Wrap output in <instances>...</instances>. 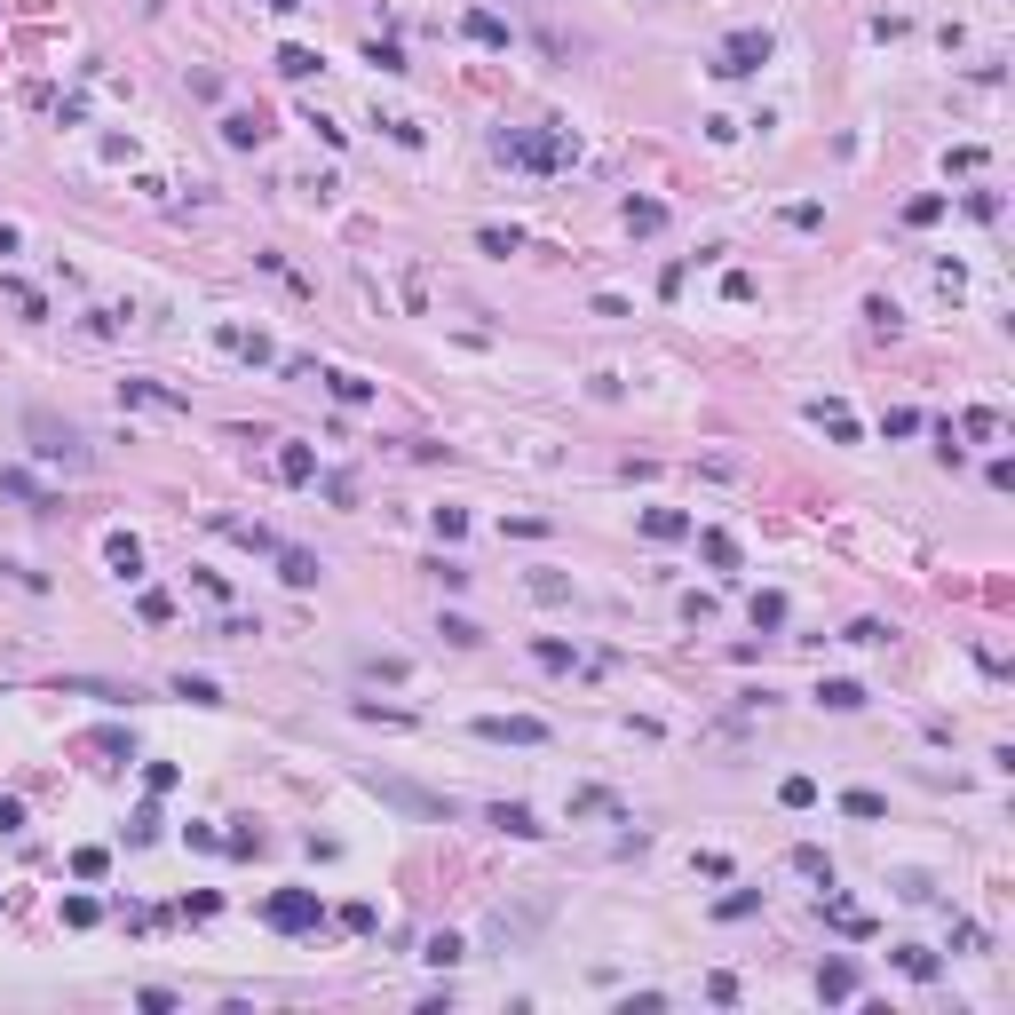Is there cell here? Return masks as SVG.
<instances>
[{
	"instance_id": "cell-37",
	"label": "cell",
	"mask_w": 1015,
	"mask_h": 1015,
	"mask_svg": "<svg viewBox=\"0 0 1015 1015\" xmlns=\"http://www.w3.org/2000/svg\"><path fill=\"white\" fill-rule=\"evenodd\" d=\"M127 841L143 849V841H159V809H135V825H127Z\"/></svg>"
},
{
	"instance_id": "cell-26",
	"label": "cell",
	"mask_w": 1015,
	"mask_h": 1015,
	"mask_svg": "<svg viewBox=\"0 0 1015 1015\" xmlns=\"http://www.w3.org/2000/svg\"><path fill=\"white\" fill-rule=\"evenodd\" d=\"M96 920H104L96 897H64V928H96Z\"/></svg>"
},
{
	"instance_id": "cell-17",
	"label": "cell",
	"mask_w": 1015,
	"mask_h": 1015,
	"mask_svg": "<svg viewBox=\"0 0 1015 1015\" xmlns=\"http://www.w3.org/2000/svg\"><path fill=\"white\" fill-rule=\"evenodd\" d=\"M643 532H651V540H682L690 516H682V508H643Z\"/></svg>"
},
{
	"instance_id": "cell-27",
	"label": "cell",
	"mask_w": 1015,
	"mask_h": 1015,
	"mask_svg": "<svg viewBox=\"0 0 1015 1015\" xmlns=\"http://www.w3.org/2000/svg\"><path fill=\"white\" fill-rule=\"evenodd\" d=\"M278 72H286V80H310L318 56H310V48H278Z\"/></svg>"
},
{
	"instance_id": "cell-28",
	"label": "cell",
	"mask_w": 1015,
	"mask_h": 1015,
	"mask_svg": "<svg viewBox=\"0 0 1015 1015\" xmlns=\"http://www.w3.org/2000/svg\"><path fill=\"white\" fill-rule=\"evenodd\" d=\"M754 627H786V595L762 587V595H754Z\"/></svg>"
},
{
	"instance_id": "cell-7",
	"label": "cell",
	"mask_w": 1015,
	"mask_h": 1015,
	"mask_svg": "<svg viewBox=\"0 0 1015 1015\" xmlns=\"http://www.w3.org/2000/svg\"><path fill=\"white\" fill-rule=\"evenodd\" d=\"M809 421H817L833 445H857V413H849V405H825V397H817V405H809Z\"/></svg>"
},
{
	"instance_id": "cell-16",
	"label": "cell",
	"mask_w": 1015,
	"mask_h": 1015,
	"mask_svg": "<svg viewBox=\"0 0 1015 1015\" xmlns=\"http://www.w3.org/2000/svg\"><path fill=\"white\" fill-rule=\"evenodd\" d=\"M278 476H286V484H310V476H318V452H310V445H286V452H278Z\"/></svg>"
},
{
	"instance_id": "cell-13",
	"label": "cell",
	"mask_w": 1015,
	"mask_h": 1015,
	"mask_svg": "<svg viewBox=\"0 0 1015 1015\" xmlns=\"http://www.w3.org/2000/svg\"><path fill=\"white\" fill-rule=\"evenodd\" d=\"M817 992H825V1000H857V968H849V960H825V968H817Z\"/></svg>"
},
{
	"instance_id": "cell-34",
	"label": "cell",
	"mask_w": 1015,
	"mask_h": 1015,
	"mask_svg": "<svg viewBox=\"0 0 1015 1015\" xmlns=\"http://www.w3.org/2000/svg\"><path fill=\"white\" fill-rule=\"evenodd\" d=\"M714 912H722V920H746V912H762V897H754V889H730Z\"/></svg>"
},
{
	"instance_id": "cell-5",
	"label": "cell",
	"mask_w": 1015,
	"mask_h": 1015,
	"mask_svg": "<svg viewBox=\"0 0 1015 1015\" xmlns=\"http://www.w3.org/2000/svg\"><path fill=\"white\" fill-rule=\"evenodd\" d=\"M476 738H492V746H548V722L540 714H484Z\"/></svg>"
},
{
	"instance_id": "cell-6",
	"label": "cell",
	"mask_w": 1015,
	"mask_h": 1015,
	"mask_svg": "<svg viewBox=\"0 0 1015 1015\" xmlns=\"http://www.w3.org/2000/svg\"><path fill=\"white\" fill-rule=\"evenodd\" d=\"M365 786L381 793L389 809H413V817H452V801H445V793H421V786H405V778H365Z\"/></svg>"
},
{
	"instance_id": "cell-38",
	"label": "cell",
	"mask_w": 1015,
	"mask_h": 1015,
	"mask_svg": "<svg viewBox=\"0 0 1015 1015\" xmlns=\"http://www.w3.org/2000/svg\"><path fill=\"white\" fill-rule=\"evenodd\" d=\"M104 865H112L104 849H80V857H72V873H80V881H104Z\"/></svg>"
},
{
	"instance_id": "cell-9",
	"label": "cell",
	"mask_w": 1015,
	"mask_h": 1015,
	"mask_svg": "<svg viewBox=\"0 0 1015 1015\" xmlns=\"http://www.w3.org/2000/svg\"><path fill=\"white\" fill-rule=\"evenodd\" d=\"M817 912H825V920H833L841 936H873V920H865V912H857V904H849V897H833V889L817 897Z\"/></svg>"
},
{
	"instance_id": "cell-20",
	"label": "cell",
	"mask_w": 1015,
	"mask_h": 1015,
	"mask_svg": "<svg viewBox=\"0 0 1015 1015\" xmlns=\"http://www.w3.org/2000/svg\"><path fill=\"white\" fill-rule=\"evenodd\" d=\"M817 706H833V714H857V706H865V690H857V682H817Z\"/></svg>"
},
{
	"instance_id": "cell-1",
	"label": "cell",
	"mask_w": 1015,
	"mask_h": 1015,
	"mask_svg": "<svg viewBox=\"0 0 1015 1015\" xmlns=\"http://www.w3.org/2000/svg\"><path fill=\"white\" fill-rule=\"evenodd\" d=\"M24 437H32V452H40V460H56V468H88V460H96V452H88V437H80L72 421H56V413H32V421H24Z\"/></svg>"
},
{
	"instance_id": "cell-22",
	"label": "cell",
	"mask_w": 1015,
	"mask_h": 1015,
	"mask_svg": "<svg viewBox=\"0 0 1015 1015\" xmlns=\"http://www.w3.org/2000/svg\"><path fill=\"white\" fill-rule=\"evenodd\" d=\"M698 556H706L714 571H730L738 564V540H730V532H698Z\"/></svg>"
},
{
	"instance_id": "cell-10",
	"label": "cell",
	"mask_w": 1015,
	"mask_h": 1015,
	"mask_svg": "<svg viewBox=\"0 0 1015 1015\" xmlns=\"http://www.w3.org/2000/svg\"><path fill=\"white\" fill-rule=\"evenodd\" d=\"M318 556H310V548H278V579H286V587H318Z\"/></svg>"
},
{
	"instance_id": "cell-3",
	"label": "cell",
	"mask_w": 1015,
	"mask_h": 1015,
	"mask_svg": "<svg viewBox=\"0 0 1015 1015\" xmlns=\"http://www.w3.org/2000/svg\"><path fill=\"white\" fill-rule=\"evenodd\" d=\"M762 64H770V32H730L722 56H714V80H746V72H762Z\"/></svg>"
},
{
	"instance_id": "cell-12",
	"label": "cell",
	"mask_w": 1015,
	"mask_h": 1015,
	"mask_svg": "<svg viewBox=\"0 0 1015 1015\" xmlns=\"http://www.w3.org/2000/svg\"><path fill=\"white\" fill-rule=\"evenodd\" d=\"M119 397H127V405H159V413H183V397H175V389H159V381H119Z\"/></svg>"
},
{
	"instance_id": "cell-23",
	"label": "cell",
	"mask_w": 1015,
	"mask_h": 1015,
	"mask_svg": "<svg viewBox=\"0 0 1015 1015\" xmlns=\"http://www.w3.org/2000/svg\"><path fill=\"white\" fill-rule=\"evenodd\" d=\"M897 968L912 976V984H928V976H936V952H928V944H897Z\"/></svg>"
},
{
	"instance_id": "cell-40",
	"label": "cell",
	"mask_w": 1015,
	"mask_h": 1015,
	"mask_svg": "<svg viewBox=\"0 0 1015 1015\" xmlns=\"http://www.w3.org/2000/svg\"><path fill=\"white\" fill-rule=\"evenodd\" d=\"M135 1008H151V1015H167V1008H175V992H167V984H143V992H135Z\"/></svg>"
},
{
	"instance_id": "cell-19",
	"label": "cell",
	"mask_w": 1015,
	"mask_h": 1015,
	"mask_svg": "<svg viewBox=\"0 0 1015 1015\" xmlns=\"http://www.w3.org/2000/svg\"><path fill=\"white\" fill-rule=\"evenodd\" d=\"M0 492H8V500H24V508H48V492H40L24 468H0Z\"/></svg>"
},
{
	"instance_id": "cell-32",
	"label": "cell",
	"mask_w": 1015,
	"mask_h": 1015,
	"mask_svg": "<svg viewBox=\"0 0 1015 1015\" xmlns=\"http://www.w3.org/2000/svg\"><path fill=\"white\" fill-rule=\"evenodd\" d=\"M326 389H334L341 405H365V397H373V381H357V373H334V381H326Z\"/></svg>"
},
{
	"instance_id": "cell-25",
	"label": "cell",
	"mask_w": 1015,
	"mask_h": 1015,
	"mask_svg": "<svg viewBox=\"0 0 1015 1015\" xmlns=\"http://www.w3.org/2000/svg\"><path fill=\"white\" fill-rule=\"evenodd\" d=\"M175 698H191V706H223V690L207 675H175Z\"/></svg>"
},
{
	"instance_id": "cell-18",
	"label": "cell",
	"mask_w": 1015,
	"mask_h": 1015,
	"mask_svg": "<svg viewBox=\"0 0 1015 1015\" xmlns=\"http://www.w3.org/2000/svg\"><path fill=\"white\" fill-rule=\"evenodd\" d=\"M468 40H484V48H508V24H500L492 8H468Z\"/></svg>"
},
{
	"instance_id": "cell-14",
	"label": "cell",
	"mask_w": 1015,
	"mask_h": 1015,
	"mask_svg": "<svg viewBox=\"0 0 1015 1015\" xmlns=\"http://www.w3.org/2000/svg\"><path fill=\"white\" fill-rule=\"evenodd\" d=\"M532 659H540L548 675H571V667H579V651H571L564 635H540V643H532Z\"/></svg>"
},
{
	"instance_id": "cell-36",
	"label": "cell",
	"mask_w": 1015,
	"mask_h": 1015,
	"mask_svg": "<svg viewBox=\"0 0 1015 1015\" xmlns=\"http://www.w3.org/2000/svg\"><path fill=\"white\" fill-rule=\"evenodd\" d=\"M841 643H865V651H873V643H889V627H881V619H857V627H849Z\"/></svg>"
},
{
	"instance_id": "cell-2",
	"label": "cell",
	"mask_w": 1015,
	"mask_h": 1015,
	"mask_svg": "<svg viewBox=\"0 0 1015 1015\" xmlns=\"http://www.w3.org/2000/svg\"><path fill=\"white\" fill-rule=\"evenodd\" d=\"M262 920H270L278 936H310V928L326 920V904H318V889H278V897L262 904Z\"/></svg>"
},
{
	"instance_id": "cell-41",
	"label": "cell",
	"mask_w": 1015,
	"mask_h": 1015,
	"mask_svg": "<svg viewBox=\"0 0 1015 1015\" xmlns=\"http://www.w3.org/2000/svg\"><path fill=\"white\" fill-rule=\"evenodd\" d=\"M16 825H24V801H8V793H0V833H16Z\"/></svg>"
},
{
	"instance_id": "cell-33",
	"label": "cell",
	"mask_w": 1015,
	"mask_h": 1015,
	"mask_svg": "<svg viewBox=\"0 0 1015 1015\" xmlns=\"http://www.w3.org/2000/svg\"><path fill=\"white\" fill-rule=\"evenodd\" d=\"M421 960H429V968H452V960H460V936H429Z\"/></svg>"
},
{
	"instance_id": "cell-29",
	"label": "cell",
	"mask_w": 1015,
	"mask_h": 1015,
	"mask_svg": "<svg viewBox=\"0 0 1015 1015\" xmlns=\"http://www.w3.org/2000/svg\"><path fill=\"white\" fill-rule=\"evenodd\" d=\"M841 809H849V817H889V801H881V793H865V786L841 793Z\"/></svg>"
},
{
	"instance_id": "cell-31",
	"label": "cell",
	"mask_w": 1015,
	"mask_h": 1015,
	"mask_svg": "<svg viewBox=\"0 0 1015 1015\" xmlns=\"http://www.w3.org/2000/svg\"><path fill=\"white\" fill-rule=\"evenodd\" d=\"M476 246H484V254H516L524 238H516V230H500V223H484V230H476Z\"/></svg>"
},
{
	"instance_id": "cell-39",
	"label": "cell",
	"mask_w": 1015,
	"mask_h": 1015,
	"mask_svg": "<svg viewBox=\"0 0 1015 1015\" xmlns=\"http://www.w3.org/2000/svg\"><path fill=\"white\" fill-rule=\"evenodd\" d=\"M778 801H786V809H809V801H817V786H809V778H786V786H778Z\"/></svg>"
},
{
	"instance_id": "cell-21",
	"label": "cell",
	"mask_w": 1015,
	"mask_h": 1015,
	"mask_svg": "<svg viewBox=\"0 0 1015 1015\" xmlns=\"http://www.w3.org/2000/svg\"><path fill=\"white\" fill-rule=\"evenodd\" d=\"M104 556H112V571H119V579H143V548H135L127 532H112V548H104Z\"/></svg>"
},
{
	"instance_id": "cell-42",
	"label": "cell",
	"mask_w": 1015,
	"mask_h": 1015,
	"mask_svg": "<svg viewBox=\"0 0 1015 1015\" xmlns=\"http://www.w3.org/2000/svg\"><path fill=\"white\" fill-rule=\"evenodd\" d=\"M270 8H302V0H270Z\"/></svg>"
},
{
	"instance_id": "cell-15",
	"label": "cell",
	"mask_w": 1015,
	"mask_h": 1015,
	"mask_svg": "<svg viewBox=\"0 0 1015 1015\" xmlns=\"http://www.w3.org/2000/svg\"><path fill=\"white\" fill-rule=\"evenodd\" d=\"M793 873H801V881H817V889H833V857H825V849H809V841L793 849Z\"/></svg>"
},
{
	"instance_id": "cell-24",
	"label": "cell",
	"mask_w": 1015,
	"mask_h": 1015,
	"mask_svg": "<svg viewBox=\"0 0 1015 1015\" xmlns=\"http://www.w3.org/2000/svg\"><path fill=\"white\" fill-rule=\"evenodd\" d=\"M659 223H667V207H659V199H627V230H643V238H651Z\"/></svg>"
},
{
	"instance_id": "cell-35",
	"label": "cell",
	"mask_w": 1015,
	"mask_h": 1015,
	"mask_svg": "<svg viewBox=\"0 0 1015 1015\" xmlns=\"http://www.w3.org/2000/svg\"><path fill=\"white\" fill-rule=\"evenodd\" d=\"M445 643H460V651H468V643H484V627H476V619H460V611H452V619H445Z\"/></svg>"
},
{
	"instance_id": "cell-30",
	"label": "cell",
	"mask_w": 1015,
	"mask_h": 1015,
	"mask_svg": "<svg viewBox=\"0 0 1015 1015\" xmlns=\"http://www.w3.org/2000/svg\"><path fill=\"white\" fill-rule=\"evenodd\" d=\"M936 215H944V199H936V191H920V199L904 207V223H912V230H928V223H936Z\"/></svg>"
},
{
	"instance_id": "cell-11",
	"label": "cell",
	"mask_w": 1015,
	"mask_h": 1015,
	"mask_svg": "<svg viewBox=\"0 0 1015 1015\" xmlns=\"http://www.w3.org/2000/svg\"><path fill=\"white\" fill-rule=\"evenodd\" d=\"M262 135H270V127H262V112H230V119H223V143H230V151H254Z\"/></svg>"
},
{
	"instance_id": "cell-4",
	"label": "cell",
	"mask_w": 1015,
	"mask_h": 1015,
	"mask_svg": "<svg viewBox=\"0 0 1015 1015\" xmlns=\"http://www.w3.org/2000/svg\"><path fill=\"white\" fill-rule=\"evenodd\" d=\"M500 159H516V167H564L571 143L564 135H524V127H508V135H500Z\"/></svg>"
},
{
	"instance_id": "cell-8",
	"label": "cell",
	"mask_w": 1015,
	"mask_h": 1015,
	"mask_svg": "<svg viewBox=\"0 0 1015 1015\" xmlns=\"http://www.w3.org/2000/svg\"><path fill=\"white\" fill-rule=\"evenodd\" d=\"M492 825H500V833H516V841H540V833H548L524 801H492Z\"/></svg>"
}]
</instances>
